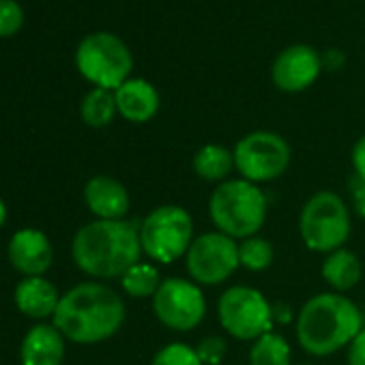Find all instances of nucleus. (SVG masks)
I'll return each instance as SVG.
<instances>
[{
    "mask_svg": "<svg viewBox=\"0 0 365 365\" xmlns=\"http://www.w3.org/2000/svg\"><path fill=\"white\" fill-rule=\"evenodd\" d=\"M125 314V301L116 290L99 282H82L61 297L52 324L69 341L99 344L120 331Z\"/></svg>",
    "mask_w": 365,
    "mask_h": 365,
    "instance_id": "1",
    "label": "nucleus"
},
{
    "mask_svg": "<svg viewBox=\"0 0 365 365\" xmlns=\"http://www.w3.org/2000/svg\"><path fill=\"white\" fill-rule=\"evenodd\" d=\"M140 226L129 220H95L71 241V256L80 271L99 279L123 277L142 256Z\"/></svg>",
    "mask_w": 365,
    "mask_h": 365,
    "instance_id": "2",
    "label": "nucleus"
},
{
    "mask_svg": "<svg viewBox=\"0 0 365 365\" xmlns=\"http://www.w3.org/2000/svg\"><path fill=\"white\" fill-rule=\"evenodd\" d=\"M361 329V309L339 292L312 297L297 316L299 346L312 356H329L346 348Z\"/></svg>",
    "mask_w": 365,
    "mask_h": 365,
    "instance_id": "3",
    "label": "nucleus"
},
{
    "mask_svg": "<svg viewBox=\"0 0 365 365\" xmlns=\"http://www.w3.org/2000/svg\"><path fill=\"white\" fill-rule=\"evenodd\" d=\"M267 198L245 178H228L209 198V215L215 228L235 241L256 237L267 220Z\"/></svg>",
    "mask_w": 365,
    "mask_h": 365,
    "instance_id": "4",
    "label": "nucleus"
},
{
    "mask_svg": "<svg viewBox=\"0 0 365 365\" xmlns=\"http://www.w3.org/2000/svg\"><path fill=\"white\" fill-rule=\"evenodd\" d=\"M194 239V220L178 205L157 207L140 224L142 252L161 264L185 258Z\"/></svg>",
    "mask_w": 365,
    "mask_h": 365,
    "instance_id": "5",
    "label": "nucleus"
},
{
    "mask_svg": "<svg viewBox=\"0 0 365 365\" xmlns=\"http://www.w3.org/2000/svg\"><path fill=\"white\" fill-rule=\"evenodd\" d=\"M299 232L307 250L331 254L350 237V213L335 192H316L301 209Z\"/></svg>",
    "mask_w": 365,
    "mask_h": 365,
    "instance_id": "6",
    "label": "nucleus"
},
{
    "mask_svg": "<svg viewBox=\"0 0 365 365\" xmlns=\"http://www.w3.org/2000/svg\"><path fill=\"white\" fill-rule=\"evenodd\" d=\"M78 71L95 84V88L116 91L133 69V56L123 39L112 33H93L84 37L76 50Z\"/></svg>",
    "mask_w": 365,
    "mask_h": 365,
    "instance_id": "7",
    "label": "nucleus"
},
{
    "mask_svg": "<svg viewBox=\"0 0 365 365\" xmlns=\"http://www.w3.org/2000/svg\"><path fill=\"white\" fill-rule=\"evenodd\" d=\"M217 318L228 335L256 341L273 329V305L252 286H232L217 301Z\"/></svg>",
    "mask_w": 365,
    "mask_h": 365,
    "instance_id": "8",
    "label": "nucleus"
},
{
    "mask_svg": "<svg viewBox=\"0 0 365 365\" xmlns=\"http://www.w3.org/2000/svg\"><path fill=\"white\" fill-rule=\"evenodd\" d=\"M235 170L241 178L254 182H269L279 178L290 165L288 142L273 131H252L235 146Z\"/></svg>",
    "mask_w": 365,
    "mask_h": 365,
    "instance_id": "9",
    "label": "nucleus"
},
{
    "mask_svg": "<svg viewBox=\"0 0 365 365\" xmlns=\"http://www.w3.org/2000/svg\"><path fill=\"white\" fill-rule=\"evenodd\" d=\"M150 301L155 318L165 329L176 333H187L196 329L207 316V299L200 286L192 279H163Z\"/></svg>",
    "mask_w": 365,
    "mask_h": 365,
    "instance_id": "10",
    "label": "nucleus"
},
{
    "mask_svg": "<svg viewBox=\"0 0 365 365\" xmlns=\"http://www.w3.org/2000/svg\"><path fill=\"white\" fill-rule=\"evenodd\" d=\"M239 267V241L220 230L196 237L185 254V269L200 286H220Z\"/></svg>",
    "mask_w": 365,
    "mask_h": 365,
    "instance_id": "11",
    "label": "nucleus"
},
{
    "mask_svg": "<svg viewBox=\"0 0 365 365\" xmlns=\"http://www.w3.org/2000/svg\"><path fill=\"white\" fill-rule=\"evenodd\" d=\"M322 69V61L318 52L305 43H297L286 48L271 67L273 84L284 93H301L309 88Z\"/></svg>",
    "mask_w": 365,
    "mask_h": 365,
    "instance_id": "12",
    "label": "nucleus"
},
{
    "mask_svg": "<svg viewBox=\"0 0 365 365\" xmlns=\"http://www.w3.org/2000/svg\"><path fill=\"white\" fill-rule=\"evenodd\" d=\"M9 262L16 271L26 277H41L54 260V250L50 239L35 228L18 230L9 243Z\"/></svg>",
    "mask_w": 365,
    "mask_h": 365,
    "instance_id": "13",
    "label": "nucleus"
},
{
    "mask_svg": "<svg viewBox=\"0 0 365 365\" xmlns=\"http://www.w3.org/2000/svg\"><path fill=\"white\" fill-rule=\"evenodd\" d=\"M84 202L97 220H125L131 207L127 187L106 174H97L86 182Z\"/></svg>",
    "mask_w": 365,
    "mask_h": 365,
    "instance_id": "14",
    "label": "nucleus"
},
{
    "mask_svg": "<svg viewBox=\"0 0 365 365\" xmlns=\"http://www.w3.org/2000/svg\"><path fill=\"white\" fill-rule=\"evenodd\" d=\"M114 97L118 114L129 123H148L159 110L157 88L142 78H129L114 91Z\"/></svg>",
    "mask_w": 365,
    "mask_h": 365,
    "instance_id": "15",
    "label": "nucleus"
},
{
    "mask_svg": "<svg viewBox=\"0 0 365 365\" xmlns=\"http://www.w3.org/2000/svg\"><path fill=\"white\" fill-rule=\"evenodd\" d=\"M22 365H63L65 337L54 324H35L22 339Z\"/></svg>",
    "mask_w": 365,
    "mask_h": 365,
    "instance_id": "16",
    "label": "nucleus"
},
{
    "mask_svg": "<svg viewBox=\"0 0 365 365\" xmlns=\"http://www.w3.org/2000/svg\"><path fill=\"white\" fill-rule=\"evenodd\" d=\"M61 292L56 286L46 279V277H24L18 288H16V305L18 309L35 320H43L48 316H54L58 303H61Z\"/></svg>",
    "mask_w": 365,
    "mask_h": 365,
    "instance_id": "17",
    "label": "nucleus"
},
{
    "mask_svg": "<svg viewBox=\"0 0 365 365\" xmlns=\"http://www.w3.org/2000/svg\"><path fill=\"white\" fill-rule=\"evenodd\" d=\"M320 273H322V279L335 292H346L361 282L363 267H361V260L354 252L339 247V250L327 254V258L320 267Z\"/></svg>",
    "mask_w": 365,
    "mask_h": 365,
    "instance_id": "18",
    "label": "nucleus"
},
{
    "mask_svg": "<svg viewBox=\"0 0 365 365\" xmlns=\"http://www.w3.org/2000/svg\"><path fill=\"white\" fill-rule=\"evenodd\" d=\"M194 172L209 182H224L235 170V153L222 144H205L192 159Z\"/></svg>",
    "mask_w": 365,
    "mask_h": 365,
    "instance_id": "19",
    "label": "nucleus"
},
{
    "mask_svg": "<svg viewBox=\"0 0 365 365\" xmlns=\"http://www.w3.org/2000/svg\"><path fill=\"white\" fill-rule=\"evenodd\" d=\"M80 114H82V120L93 127V129H101V127H108L114 116L118 114V108H116V97H114V91H106V88H93L82 106H80Z\"/></svg>",
    "mask_w": 365,
    "mask_h": 365,
    "instance_id": "20",
    "label": "nucleus"
},
{
    "mask_svg": "<svg viewBox=\"0 0 365 365\" xmlns=\"http://www.w3.org/2000/svg\"><path fill=\"white\" fill-rule=\"evenodd\" d=\"M250 365H292V350L284 335L264 333L250 348Z\"/></svg>",
    "mask_w": 365,
    "mask_h": 365,
    "instance_id": "21",
    "label": "nucleus"
},
{
    "mask_svg": "<svg viewBox=\"0 0 365 365\" xmlns=\"http://www.w3.org/2000/svg\"><path fill=\"white\" fill-rule=\"evenodd\" d=\"M161 282L157 267L150 262H138L120 277V286L131 299H153Z\"/></svg>",
    "mask_w": 365,
    "mask_h": 365,
    "instance_id": "22",
    "label": "nucleus"
},
{
    "mask_svg": "<svg viewBox=\"0 0 365 365\" xmlns=\"http://www.w3.org/2000/svg\"><path fill=\"white\" fill-rule=\"evenodd\" d=\"M273 258H275V250H273L271 241H267L258 235L239 241V262L243 269L260 273L273 264Z\"/></svg>",
    "mask_w": 365,
    "mask_h": 365,
    "instance_id": "23",
    "label": "nucleus"
},
{
    "mask_svg": "<svg viewBox=\"0 0 365 365\" xmlns=\"http://www.w3.org/2000/svg\"><path fill=\"white\" fill-rule=\"evenodd\" d=\"M150 365H205V363L200 361L196 348H192L190 344L172 341L155 352Z\"/></svg>",
    "mask_w": 365,
    "mask_h": 365,
    "instance_id": "24",
    "label": "nucleus"
},
{
    "mask_svg": "<svg viewBox=\"0 0 365 365\" xmlns=\"http://www.w3.org/2000/svg\"><path fill=\"white\" fill-rule=\"evenodd\" d=\"M24 24V11L16 0H0V37L16 35Z\"/></svg>",
    "mask_w": 365,
    "mask_h": 365,
    "instance_id": "25",
    "label": "nucleus"
},
{
    "mask_svg": "<svg viewBox=\"0 0 365 365\" xmlns=\"http://www.w3.org/2000/svg\"><path fill=\"white\" fill-rule=\"evenodd\" d=\"M196 352H198V356H200V361L205 365H220L222 359L228 352V346H226V339H222L217 335H211V337H205L198 344Z\"/></svg>",
    "mask_w": 365,
    "mask_h": 365,
    "instance_id": "26",
    "label": "nucleus"
},
{
    "mask_svg": "<svg viewBox=\"0 0 365 365\" xmlns=\"http://www.w3.org/2000/svg\"><path fill=\"white\" fill-rule=\"evenodd\" d=\"M350 196H352V209H354V213L361 220H365V178H361V176L354 174V178L350 182Z\"/></svg>",
    "mask_w": 365,
    "mask_h": 365,
    "instance_id": "27",
    "label": "nucleus"
},
{
    "mask_svg": "<svg viewBox=\"0 0 365 365\" xmlns=\"http://www.w3.org/2000/svg\"><path fill=\"white\" fill-rule=\"evenodd\" d=\"M348 365H365V327L348 344Z\"/></svg>",
    "mask_w": 365,
    "mask_h": 365,
    "instance_id": "28",
    "label": "nucleus"
},
{
    "mask_svg": "<svg viewBox=\"0 0 365 365\" xmlns=\"http://www.w3.org/2000/svg\"><path fill=\"white\" fill-rule=\"evenodd\" d=\"M352 168L356 176L365 178V135H361L352 146Z\"/></svg>",
    "mask_w": 365,
    "mask_h": 365,
    "instance_id": "29",
    "label": "nucleus"
},
{
    "mask_svg": "<svg viewBox=\"0 0 365 365\" xmlns=\"http://www.w3.org/2000/svg\"><path fill=\"white\" fill-rule=\"evenodd\" d=\"M290 318H292V314H290L288 305H284V303L273 305V320H277V322H288Z\"/></svg>",
    "mask_w": 365,
    "mask_h": 365,
    "instance_id": "30",
    "label": "nucleus"
},
{
    "mask_svg": "<svg viewBox=\"0 0 365 365\" xmlns=\"http://www.w3.org/2000/svg\"><path fill=\"white\" fill-rule=\"evenodd\" d=\"M5 222H7V207H5L3 200H0V228L5 226Z\"/></svg>",
    "mask_w": 365,
    "mask_h": 365,
    "instance_id": "31",
    "label": "nucleus"
}]
</instances>
